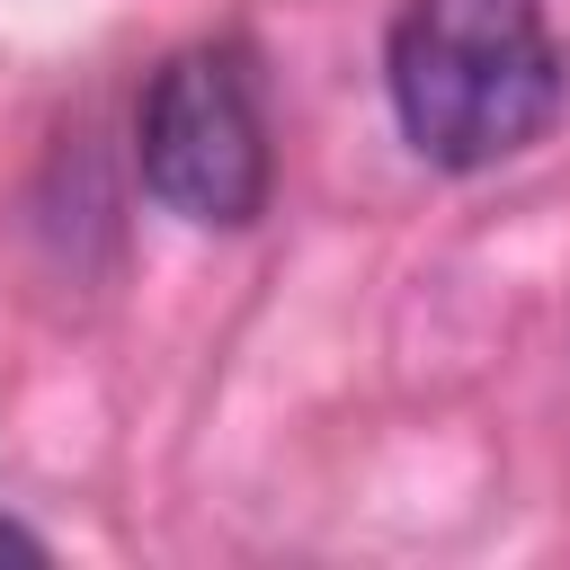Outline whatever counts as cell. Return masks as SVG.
<instances>
[{
	"mask_svg": "<svg viewBox=\"0 0 570 570\" xmlns=\"http://www.w3.org/2000/svg\"><path fill=\"white\" fill-rule=\"evenodd\" d=\"M392 116L436 169H499L561 116V45L543 0H410L383 45Z\"/></svg>",
	"mask_w": 570,
	"mask_h": 570,
	"instance_id": "1",
	"label": "cell"
},
{
	"mask_svg": "<svg viewBox=\"0 0 570 570\" xmlns=\"http://www.w3.org/2000/svg\"><path fill=\"white\" fill-rule=\"evenodd\" d=\"M134 160L142 187L196 223V232H240L267 205V116L240 45H187L151 71L134 107Z\"/></svg>",
	"mask_w": 570,
	"mask_h": 570,
	"instance_id": "2",
	"label": "cell"
},
{
	"mask_svg": "<svg viewBox=\"0 0 570 570\" xmlns=\"http://www.w3.org/2000/svg\"><path fill=\"white\" fill-rule=\"evenodd\" d=\"M0 561H45V543H36L18 517H0Z\"/></svg>",
	"mask_w": 570,
	"mask_h": 570,
	"instance_id": "3",
	"label": "cell"
}]
</instances>
